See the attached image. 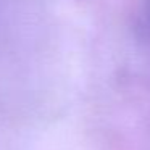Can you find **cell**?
Listing matches in <instances>:
<instances>
[{"label": "cell", "mask_w": 150, "mask_h": 150, "mask_svg": "<svg viewBox=\"0 0 150 150\" xmlns=\"http://www.w3.org/2000/svg\"><path fill=\"white\" fill-rule=\"evenodd\" d=\"M142 24H144V31H145V34L150 37V0H145V5H144Z\"/></svg>", "instance_id": "1"}]
</instances>
